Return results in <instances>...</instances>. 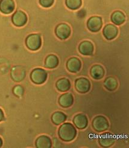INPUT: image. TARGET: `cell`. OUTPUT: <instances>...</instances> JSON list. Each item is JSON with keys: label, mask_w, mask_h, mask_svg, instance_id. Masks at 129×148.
<instances>
[{"label": "cell", "mask_w": 129, "mask_h": 148, "mask_svg": "<svg viewBox=\"0 0 129 148\" xmlns=\"http://www.w3.org/2000/svg\"><path fill=\"white\" fill-rule=\"evenodd\" d=\"M15 9V3L13 0H1L0 11L4 14H10Z\"/></svg>", "instance_id": "cell-15"}, {"label": "cell", "mask_w": 129, "mask_h": 148, "mask_svg": "<svg viewBox=\"0 0 129 148\" xmlns=\"http://www.w3.org/2000/svg\"><path fill=\"white\" fill-rule=\"evenodd\" d=\"M59 63V60L56 55H50L45 59V66L46 68L49 69H55L58 66Z\"/></svg>", "instance_id": "cell-22"}, {"label": "cell", "mask_w": 129, "mask_h": 148, "mask_svg": "<svg viewBox=\"0 0 129 148\" xmlns=\"http://www.w3.org/2000/svg\"><path fill=\"white\" fill-rule=\"evenodd\" d=\"M4 119V113L3 112V111L0 109V122Z\"/></svg>", "instance_id": "cell-28"}, {"label": "cell", "mask_w": 129, "mask_h": 148, "mask_svg": "<svg viewBox=\"0 0 129 148\" xmlns=\"http://www.w3.org/2000/svg\"><path fill=\"white\" fill-rule=\"evenodd\" d=\"M24 92V88L20 85H17L14 88H13V93H14V95L18 97H21L23 95Z\"/></svg>", "instance_id": "cell-26"}, {"label": "cell", "mask_w": 129, "mask_h": 148, "mask_svg": "<svg viewBox=\"0 0 129 148\" xmlns=\"http://www.w3.org/2000/svg\"><path fill=\"white\" fill-rule=\"evenodd\" d=\"M94 130L98 132H103L107 131L109 127L108 120L103 116H97L92 121Z\"/></svg>", "instance_id": "cell-2"}, {"label": "cell", "mask_w": 129, "mask_h": 148, "mask_svg": "<svg viewBox=\"0 0 129 148\" xmlns=\"http://www.w3.org/2000/svg\"><path fill=\"white\" fill-rule=\"evenodd\" d=\"M56 86L58 91L60 92H66L70 89L71 85L68 79L63 77L57 80Z\"/></svg>", "instance_id": "cell-20"}, {"label": "cell", "mask_w": 129, "mask_h": 148, "mask_svg": "<svg viewBox=\"0 0 129 148\" xmlns=\"http://www.w3.org/2000/svg\"><path fill=\"white\" fill-rule=\"evenodd\" d=\"M111 21L115 25H120L126 21V16L124 13L119 10H117L112 14Z\"/></svg>", "instance_id": "cell-21"}, {"label": "cell", "mask_w": 129, "mask_h": 148, "mask_svg": "<svg viewBox=\"0 0 129 148\" xmlns=\"http://www.w3.org/2000/svg\"><path fill=\"white\" fill-rule=\"evenodd\" d=\"M104 88L109 91L116 90L118 86V82L117 79L112 76L108 77L104 80Z\"/></svg>", "instance_id": "cell-19"}, {"label": "cell", "mask_w": 129, "mask_h": 148, "mask_svg": "<svg viewBox=\"0 0 129 148\" xmlns=\"http://www.w3.org/2000/svg\"><path fill=\"white\" fill-rule=\"evenodd\" d=\"M67 119V116L63 112L56 111L54 112L51 117L53 123L56 125H59L64 123Z\"/></svg>", "instance_id": "cell-23"}, {"label": "cell", "mask_w": 129, "mask_h": 148, "mask_svg": "<svg viewBox=\"0 0 129 148\" xmlns=\"http://www.w3.org/2000/svg\"><path fill=\"white\" fill-rule=\"evenodd\" d=\"M27 47L31 51L39 50L42 45L41 36L39 34H31L25 40Z\"/></svg>", "instance_id": "cell-4"}, {"label": "cell", "mask_w": 129, "mask_h": 148, "mask_svg": "<svg viewBox=\"0 0 129 148\" xmlns=\"http://www.w3.org/2000/svg\"><path fill=\"white\" fill-rule=\"evenodd\" d=\"M74 103V97L71 93L66 92L61 95L59 99V103L64 108L71 107Z\"/></svg>", "instance_id": "cell-16"}, {"label": "cell", "mask_w": 129, "mask_h": 148, "mask_svg": "<svg viewBox=\"0 0 129 148\" xmlns=\"http://www.w3.org/2000/svg\"><path fill=\"white\" fill-rule=\"evenodd\" d=\"M73 123L77 128L84 130L88 125V119L83 114H78L74 117Z\"/></svg>", "instance_id": "cell-14"}, {"label": "cell", "mask_w": 129, "mask_h": 148, "mask_svg": "<svg viewBox=\"0 0 129 148\" xmlns=\"http://www.w3.org/2000/svg\"><path fill=\"white\" fill-rule=\"evenodd\" d=\"M12 23L16 27H23L26 24L28 18L25 13L22 10H18L13 15Z\"/></svg>", "instance_id": "cell-10"}, {"label": "cell", "mask_w": 129, "mask_h": 148, "mask_svg": "<svg viewBox=\"0 0 129 148\" xmlns=\"http://www.w3.org/2000/svg\"><path fill=\"white\" fill-rule=\"evenodd\" d=\"M10 69V64L5 58H0V74L8 73Z\"/></svg>", "instance_id": "cell-25"}, {"label": "cell", "mask_w": 129, "mask_h": 148, "mask_svg": "<svg viewBox=\"0 0 129 148\" xmlns=\"http://www.w3.org/2000/svg\"><path fill=\"white\" fill-rule=\"evenodd\" d=\"M91 86V82L87 78L80 77L76 80L75 88L76 90L81 94L87 92L90 90Z\"/></svg>", "instance_id": "cell-7"}, {"label": "cell", "mask_w": 129, "mask_h": 148, "mask_svg": "<svg viewBox=\"0 0 129 148\" xmlns=\"http://www.w3.org/2000/svg\"><path fill=\"white\" fill-rule=\"evenodd\" d=\"M25 70L22 66H15L13 67L11 70V77L15 82H19L22 81L25 78Z\"/></svg>", "instance_id": "cell-11"}, {"label": "cell", "mask_w": 129, "mask_h": 148, "mask_svg": "<svg viewBox=\"0 0 129 148\" xmlns=\"http://www.w3.org/2000/svg\"><path fill=\"white\" fill-rule=\"evenodd\" d=\"M66 68L72 73H77L81 68V60L76 57L71 58L66 62Z\"/></svg>", "instance_id": "cell-12"}, {"label": "cell", "mask_w": 129, "mask_h": 148, "mask_svg": "<svg viewBox=\"0 0 129 148\" xmlns=\"http://www.w3.org/2000/svg\"><path fill=\"white\" fill-rule=\"evenodd\" d=\"M103 33L104 38L111 41L114 39L118 34V29L117 27L112 24H108L104 26L103 30Z\"/></svg>", "instance_id": "cell-8"}, {"label": "cell", "mask_w": 129, "mask_h": 148, "mask_svg": "<svg viewBox=\"0 0 129 148\" xmlns=\"http://www.w3.org/2000/svg\"><path fill=\"white\" fill-rule=\"evenodd\" d=\"M65 3L68 8L72 10H76L78 9L81 6L82 1L81 0H66Z\"/></svg>", "instance_id": "cell-24"}, {"label": "cell", "mask_w": 129, "mask_h": 148, "mask_svg": "<svg viewBox=\"0 0 129 148\" xmlns=\"http://www.w3.org/2000/svg\"><path fill=\"white\" fill-rule=\"evenodd\" d=\"M55 33L59 39L65 40L70 36L71 29L69 25L66 23H61L56 27Z\"/></svg>", "instance_id": "cell-5"}, {"label": "cell", "mask_w": 129, "mask_h": 148, "mask_svg": "<svg viewBox=\"0 0 129 148\" xmlns=\"http://www.w3.org/2000/svg\"><path fill=\"white\" fill-rule=\"evenodd\" d=\"M47 77H48V74L46 71L44 69L40 68L34 69L30 75L31 81L37 85L44 84L46 80Z\"/></svg>", "instance_id": "cell-3"}, {"label": "cell", "mask_w": 129, "mask_h": 148, "mask_svg": "<svg viewBox=\"0 0 129 148\" xmlns=\"http://www.w3.org/2000/svg\"><path fill=\"white\" fill-rule=\"evenodd\" d=\"M115 142L114 136L110 132H104L101 134L98 138V143L103 147H109Z\"/></svg>", "instance_id": "cell-9"}, {"label": "cell", "mask_w": 129, "mask_h": 148, "mask_svg": "<svg viewBox=\"0 0 129 148\" xmlns=\"http://www.w3.org/2000/svg\"><path fill=\"white\" fill-rule=\"evenodd\" d=\"M90 74L93 79L96 80H100L104 76L105 71L102 66L96 64L92 66L90 70Z\"/></svg>", "instance_id": "cell-17"}, {"label": "cell", "mask_w": 129, "mask_h": 148, "mask_svg": "<svg viewBox=\"0 0 129 148\" xmlns=\"http://www.w3.org/2000/svg\"><path fill=\"white\" fill-rule=\"evenodd\" d=\"M36 146L38 148H50L52 146V141L47 136H40L36 140Z\"/></svg>", "instance_id": "cell-18"}, {"label": "cell", "mask_w": 129, "mask_h": 148, "mask_svg": "<svg viewBox=\"0 0 129 148\" xmlns=\"http://www.w3.org/2000/svg\"><path fill=\"white\" fill-rule=\"evenodd\" d=\"M103 26L102 18L100 16H94L87 20V27L91 32L96 33L99 32Z\"/></svg>", "instance_id": "cell-6"}, {"label": "cell", "mask_w": 129, "mask_h": 148, "mask_svg": "<svg viewBox=\"0 0 129 148\" xmlns=\"http://www.w3.org/2000/svg\"><path fill=\"white\" fill-rule=\"evenodd\" d=\"M78 50L81 55L84 56H91L94 53V47L91 42L85 41L79 45Z\"/></svg>", "instance_id": "cell-13"}, {"label": "cell", "mask_w": 129, "mask_h": 148, "mask_svg": "<svg viewBox=\"0 0 129 148\" xmlns=\"http://www.w3.org/2000/svg\"><path fill=\"white\" fill-rule=\"evenodd\" d=\"M2 145H3V141H2V139L0 138V147H1Z\"/></svg>", "instance_id": "cell-29"}, {"label": "cell", "mask_w": 129, "mask_h": 148, "mask_svg": "<svg viewBox=\"0 0 129 148\" xmlns=\"http://www.w3.org/2000/svg\"><path fill=\"white\" fill-rule=\"evenodd\" d=\"M54 0H39V3L45 8H50L54 4Z\"/></svg>", "instance_id": "cell-27"}, {"label": "cell", "mask_w": 129, "mask_h": 148, "mask_svg": "<svg viewBox=\"0 0 129 148\" xmlns=\"http://www.w3.org/2000/svg\"><path fill=\"white\" fill-rule=\"evenodd\" d=\"M58 135L62 141L70 142L76 138L77 130L76 127L71 123H65L60 126Z\"/></svg>", "instance_id": "cell-1"}]
</instances>
